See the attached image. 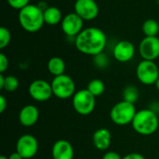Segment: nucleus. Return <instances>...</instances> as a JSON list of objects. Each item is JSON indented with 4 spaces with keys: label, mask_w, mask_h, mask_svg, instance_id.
I'll use <instances>...</instances> for the list:
<instances>
[{
    "label": "nucleus",
    "mask_w": 159,
    "mask_h": 159,
    "mask_svg": "<svg viewBox=\"0 0 159 159\" xmlns=\"http://www.w3.org/2000/svg\"><path fill=\"white\" fill-rule=\"evenodd\" d=\"M92 141L96 149L100 151H105L110 147L112 142V134L108 129L101 128L93 133Z\"/></svg>",
    "instance_id": "dca6fc26"
},
{
    "label": "nucleus",
    "mask_w": 159,
    "mask_h": 159,
    "mask_svg": "<svg viewBox=\"0 0 159 159\" xmlns=\"http://www.w3.org/2000/svg\"><path fill=\"white\" fill-rule=\"evenodd\" d=\"M18 20L20 27L28 33H36L41 30L45 24L44 11L38 5L29 4L19 10Z\"/></svg>",
    "instance_id": "f03ea898"
},
{
    "label": "nucleus",
    "mask_w": 159,
    "mask_h": 159,
    "mask_svg": "<svg viewBox=\"0 0 159 159\" xmlns=\"http://www.w3.org/2000/svg\"><path fill=\"white\" fill-rule=\"evenodd\" d=\"M51 155L53 159H74V147L68 141L59 140L53 144Z\"/></svg>",
    "instance_id": "4468645a"
},
{
    "label": "nucleus",
    "mask_w": 159,
    "mask_h": 159,
    "mask_svg": "<svg viewBox=\"0 0 159 159\" xmlns=\"http://www.w3.org/2000/svg\"><path fill=\"white\" fill-rule=\"evenodd\" d=\"M0 159H8V157H5V156H1V157H0Z\"/></svg>",
    "instance_id": "2f4dec72"
},
{
    "label": "nucleus",
    "mask_w": 159,
    "mask_h": 159,
    "mask_svg": "<svg viewBox=\"0 0 159 159\" xmlns=\"http://www.w3.org/2000/svg\"><path fill=\"white\" fill-rule=\"evenodd\" d=\"M28 92L32 99L39 102L48 101L53 95L51 83H48L44 79L34 80L29 85Z\"/></svg>",
    "instance_id": "6e6552de"
},
{
    "label": "nucleus",
    "mask_w": 159,
    "mask_h": 159,
    "mask_svg": "<svg viewBox=\"0 0 159 159\" xmlns=\"http://www.w3.org/2000/svg\"><path fill=\"white\" fill-rule=\"evenodd\" d=\"M8 59L4 53H0V73L4 74L6 70L8 68Z\"/></svg>",
    "instance_id": "a878e982"
},
{
    "label": "nucleus",
    "mask_w": 159,
    "mask_h": 159,
    "mask_svg": "<svg viewBox=\"0 0 159 159\" xmlns=\"http://www.w3.org/2000/svg\"><path fill=\"white\" fill-rule=\"evenodd\" d=\"M135 55V47L133 43L128 40H121L116 44L113 49L114 58L119 62H128Z\"/></svg>",
    "instance_id": "ddd939ff"
},
{
    "label": "nucleus",
    "mask_w": 159,
    "mask_h": 159,
    "mask_svg": "<svg viewBox=\"0 0 159 159\" xmlns=\"http://www.w3.org/2000/svg\"><path fill=\"white\" fill-rule=\"evenodd\" d=\"M87 89L94 96V97H99L104 93L105 90V85L102 80L95 78L92 79L89 82Z\"/></svg>",
    "instance_id": "aec40b11"
},
{
    "label": "nucleus",
    "mask_w": 159,
    "mask_h": 159,
    "mask_svg": "<svg viewBox=\"0 0 159 159\" xmlns=\"http://www.w3.org/2000/svg\"><path fill=\"white\" fill-rule=\"evenodd\" d=\"M39 118V110L33 104L23 106L19 113V122L23 127H32L35 125Z\"/></svg>",
    "instance_id": "2eb2a0df"
},
{
    "label": "nucleus",
    "mask_w": 159,
    "mask_h": 159,
    "mask_svg": "<svg viewBox=\"0 0 159 159\" xmlns=\"http://www.w3.org/2000/svg\"><path fill=\"white\" fill-rule=\"evenodd\" d=\"M96 97H94L87 89H80L72 97V103L75 111L81 116L90 115L96 105Z\"/></svg>",
    "instance_id": "423d86ee"
},
{
    "label": "nucleus",
    "mask_w": 159,
    "mask_h": 159,
    "mask_svg": "<svg viewBox=\"0 0 159 159\" xmlns=\"http://www.w3.org/2000/svg\"><path fill=\"white\" fill-rule=\"evenodd\" d=\"M155 85H156V88L157 89V90L159 91V77H158V79L157 80V82H156V84H155Z\"/></svg>",
    "instance_id": "7c9ffc66"
},
{
    "label": "nucleus",
    "mask_w": 159,
    "mask_h": 159,
    "mask_svg": "<svg viewBox=\"0 0 159 159\" xmlns=\"http://www.w3.org/2000/svg\"><path fill=\"white\" fill-rule=\"evenodd\" d=\"M19 79L14 75H5L4 84L1 90H6L7 92H14L19 88Z\"/></svg>",
    "instance_id": "412c9836"
},
{
    "label": "nucleus",
    "mask_w": 159,
    "mask_h": 159,
    "mask_svg": "<svg viewBox=\"0 0 159 159\" xmlns=\"http://www.w3.org/2000/svg\"><path fill=\"white\" fill-rule=\"evenodd\" d=\"M8 159H23V157L18 152H14V153L10 154V156L8 157Z\"/></svg>",
    "instance_id": "c756f323"
},
{
    "label": "nucleus",
    "mask_w": 159,
    "mask_h": 159,
    "mask_svg": "<svg viewBox=\"0 0 159 159\" xmlns=\"http://www.w3.org/2000/svg\"><path fill=\"white\" fill-rule=\"evenodd\" d=\"M137 113L134 103L121 101L116 103L110 112V117L114 124L117 126H126L131 124Z\"/></svg>",
    "instance_id": "20e7f679"
},
{
    "label": "nucleus",
    "mask_w": 159,
    "mask_h": 159,
    "mask_svg": "<svg viewBox=\"0 0 159 159\" xmlns=\"http://www.w3.org/2000/svg\"><path fill=\"white\" fill-rule=\"evenodd\" d=\"M75 12L84 20H92L99 15V6L95 0H75Z\"/></svg>",
    "instance_id": "f8f14e48"
},
{
    "label": "nucleus",
    "mask_w": 159,
    "mask_h": 159,
    "mask_svg": "<svg viewBox=\"0 0 159 159\" xmlns=\"http://www.w3.org/2000/svg\"><path fill=\"white\" fill-rule=\"evenodd\" d=\"M107 44L105 33L98 27H87L75 38L77 50L85 55L96 56L103 52Z\"/></svg>",
    "instance_id": "f257e3e1"
},
{
    "label": "nucleus",
    "mask_w": 159,
    "mask_h": 159,
    "mask_svg": "<svg viewBox=\"0 0 159 159\" xmlns=\"http://www.w3.org/2000/svg\"><path fill=\"white\" fill-rule=\"evenodd\" d=\"M11 40V34L10 31L7 27H0V48L3 49L7 48Z\"/></svg>",
    "instance_id": "5701e85b"
},
{
    "label": "nucleus",
    "mask_w": 159,
    "mask_h": 159,
    "mask_svg": "<svg viewBox=\"0 0 159 159\" xmlns=\"http://www.w3.org/2000/svg\"><path fill=\"white\" fill-rule=\"evenodd\" d=\"M136 75L142 84L146 86L155 85L159 77L158 66L153 61L143 60L137 65Z\"/></svg>",
    "instance_id": "0eeeda50"
},
{
    "label": "nucleus",
    "mask_w": 159,
    "mask_h": 159,
    "mask_svg": "<svg viewBox=\"0 0 159 159\" xmlns=\"http://www.w3.org/2000/svg\"><path fill=\"white\" fill-rule=\"evenodd\" d=\"M122 159H145V157L140 153H129L123 157Z\"/></svg>",
    "instance_id": "cd10ccee"
},
{
    "label": "nucleus",
    "mask_w": 159,
    "mask_h": 159,
    "mask_svg": "<svg viewBox=\"0 0 159 159\" xmlns=\"http://www.w3.org/2000/svg\"><path fill=\"white\" fill-rule=\"evenodd\" d=\"M7 4L13 9L20 10L30 4V0H7Z\"/></svg>",
    "instance_id": "393cba45"
},
{
    "label": "nucleus",
    "mask_w": 159,
    "mask_h": 159,
    "mask_svg": "<svg viewBox=\"0 0 159 159\" xmlns=\"http://www.w3.org/2000/svg\"><path fill=\"white\" fill-rule=\"evenodd\" d=\"M139 98V90L134 86H128L123 90V100L131 103H135Z\"/></svg>",
    "instance_id": "4be33fe9"
},
{
    "label": "nucleus",
    "mask_w": 159,
    "mask_h": 159,
    "mask_svg": "<svg viewBox=\"0 0 159 159\" xmlns=\"http://www.w3.org/2000/svg\"><path fill=\"white\" fill-rule=\"evenodd\" d=\"M51 88L53 95L61 100L69 99L73 97L76 92L74 79L65 74L54 76L51 81Z\"/></svg>",
    "instance_id": "39448f33"
},
{
    "label": "nucleus",
    "mask_w": 159,
    "mask_h": 159,
    "mask_svg": "<svg viewBox=\"0 0 159 159\" xmlns=\"http://www.w3.org/2000/svg\"><path fill=\"white\" fill-rule=\"evenodd\" d=\"M139 53L143 60L155 61L159 58V38L157 36H145L139 45Z\"/></svg>",
    "instance_id": "9b49d317"
},
{
    "label": "nucleus",
    "mask_w": 159,
    "mask_h": 159,
    "mask_svg": "<svg viewBox=\"0 0 159 159\" xmlns=\"http://www.w3.org/2000/svg\"><path fill=\"white\" fill-rule=\"evenodd\" d=\"M102 159H122V157L116 153V152H114V151H110V152H106L102 158Z\"/></svg>",
    "instance_id": "bb28decb"
},
{
    "label": "nucleus",
    "mask_w": 159,
    "mask_h": 159,
    "mask_svg": "<svg viewBox=\"0 0 159 159\" xmlns=\"http://www.w3.org/2000/svg\"><path fill=\"white\" fill-rule=\"evenodd\" d=\"M65 69H66L65 61L61 57L58 56L51 57L48 61V70L54 76L63 75Z\"/></svg>",
    "instance_id": "a211bd4d"
},
{
    "label": "nucleus",
    "mask_w": 159,
    "mask_h": 159,
    "mask_svg": "<svg viewBox=\"0 0 159 159\" xmlns=\"http://www.w3.org/2000/svg\"><path fill=\"white\" fill-rule=\"evenodd\" d=\"M7 107V101L4 95H0V113L3 114Z\"/></svg>",
    "instance_id": "c85d7f7f"
},
{
    "label": "nucleus",
    "mask_w": 159,
    "mask_h": 159,
    "mask_svg": "<svg viewBox=\"0 0 159 159\" xmlns=\"http://www.w3.org/2000/svg\"><path fill=\"white\" fill-rule=\"evenodd\" d=\"M93 62L98 68L102 69V68H105L108 65L109 59H108V57H107V55L105 53L102 52V53H100V54L93 57Z\"/></svg>",
    "instance_id": "b1692460"
},
{
    "label": "nucleus",
    "mask_w": 159,
    "mask_h": 159,
    "mask_svg": "<svg viewBox=\"0 0 159 159\" xmlns=\"http://www.w3.org/2000/svg\"><path fill=\"white\" fill-rule=\"evenodd\" d=\"M142 29L145 36H157L159 33V23L154 19H148L143 21Z\"/></svg>",
    "instance_id": "6ab92c4d"
},
{
    "label": "nucleus",
    "mask_w": 159,
    "mask_h": 159,
    "mask_svg": "<svg viewBox=\"0 0 159 159\" xmlns=\"http://www.w3.org/2000/svg\"><path fill=\"white\" fill-rule=\"evenodd\" d=\"M131 125L137 133L143 136L152 135L158 129V116L151 109H143L137 111Z\"/></svg>",
    "instance_id": "7ed1b4c3"
},
{
    "label": "nucleus",
    "mask_w": 159,
    "mask_h": 159,
    "mask_svg": "<svg viewBox=\"0 0 159 159\" xmlns=\"http://www.w3.org/2000/svg\"><path fill=\"white\" fill-rule=\"evenodd\" d=\"M63 17L61 9L55 6H48L44 10V20L48 25H57L61 22Z\"/></svg>",
    "instance_id": "f3484780"
},
{
    "label": "nucleus",
    "mask_w": 159,
    "mask_h": 159,
    "mask_svg": "<svg viewBox=\"0 0 159 159\" xmlns=\"http://www.w3.org/2000/svg\"><path fill=\"white\" fill-rule=\"evenodd\" d=\"M16 152L23 159L33 158L38 152V142L36 138L31 134L21 135L16 143Z\"/></svg>",
    "instance_id": "9d476101"
},
{
    "label": "nucleus",
    "mask_w": 159,
    "mask_h": 159,
    "mask_svg": "<svg viewBox=\"0 0 159 159\" xmlns=\"http://www.w3.org/2000/svg\"><path fill=\"white\" fill-rule=\"evenodd\" d=\"M61 27L66 36L75 38L84 29V20L75 12H71L63 17Z\"/></svg>",
    "instance_id": "1a4fd4ad"
}]
</instances>
